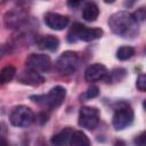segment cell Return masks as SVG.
<instances>
[{
	"label": "cell",
	"instance_id": "22",
	"mask_svg": "<svg viewBox=\"0 0 146 146\" xmlns=\"http://www.w3.org/2000/svg\"><path fill=\"white\" fill-rule=\"evenodd\" d=\"M133 15V17H135V19L139 23V22H143L144 19H145V9L144 8H140V9H138L135 14H132Z\"/></svg>",
	"mask_w": 146,
	"mask_h": 146
},
{
	"label": "cell",
	"instance_id": "16",
	"mask_svg": "<svg viewBox=\"0 0 146 146\" xmlns=\"http://www.w3.org/2000/svg\"><path fill=\"white\" fill-rule=\"evenodd\" d=\"M16 74V68L13 65L5 66L2 70H0V86L8 83L14 79Z\"/></svg>",
	"mask_w": 146,
	"mask_h": 146
},
{
	"label": "cell",
	"instance_id": "8",
	"mask_svg": "<svg viewBox=\"0 0 146 146\" xmlns=\"http://www.w3.org/2000/svg\"><path fill=\"white\" fill-rule=\"evenodd\" d=\"M25 64L29 70H32L39 73L48 72L51 68L50 57L44 54H31L26 58Z\"/></svg>",
	"mask_w": 146,
	"mask_h": 146
},
{
	"label": "cell",
	"instance_id": "21",
	"mask_svg": "<svg viewBox=\"0 0 146 146\" xmlns=\"http://www.w3.org/2000/svg\"><path fill=\"white\" fill-rule=\"evenodd\" d=\"M136 87H137V89L140 90V91H145V90H146V75H145L144 73H140L139 76L137 78Z\"/></svg>",
	"mask_w": 146,
	"mask_h": 146
},
{
	"label": "cell",
	"instance_id": "26",
	"mask_svg": "<svg viewBox=\"0 0 146 146\" xmlns=\"http://www.w3.org/2000/svg\"><path fill=\"white\" fill-rule=\"evenodd\" d=\"M9 51H10V49H9L8 47H6V46L1 47V48H0V58H2L3 56H6Z\"/></svg>",
	"mask_w": 146,
	"mask_h": 146
},
{
	"label": "cell",
	"instance_id": "11",
	"mask_svg": "<svg viewBox=\"0 0 146 146\" xmlns=\"http://www.w3.org/2000/svg\"><path fill=\"white\" fill-rule=\"evenodd\" d=\"M17 80H18V82H21L23 84H27V86H32V87L40 86L41 83L44 82V78L39 72H35V71H32L29 68L26 71L22 72L18 75Z\"/></svg>",
	"mask_w": 146,
	"mask_h": 146
},
{
	"label": "cell",
	"instance_id": "5",
	"mask_svg": "<svg viewBox=\"0 0 146 146\" xmlns=\"http://www.w3.org/2000/svg\"><path fill=\"white\" fill-rule=\"evenodd\" d=\"M79 63V57L75 51H64L56 62L57 71L62 75H71L76 71Z\"/></svg>",
	"mask_w": 146,
	"mask_h": 146
},
{
	"label": "cell",
	"instance_id": "15",
	"mask_svg": "<svg viewBox=\"0 0 146 146\" xmlns=\"http://www.w3.org/2000/svg\"><path fill=\"white\" fill-rule=\"evenodd\" d=\"M71 135H72V129L71 128H65L62 131H59L58 133L54 135L51 137V139H50V143L52 145H58V146L68 144Z\"/></svg>",
	"mask_w": 146,
	"mask_h": 146
},
{
	"label": "cell",
	"instance_id": "17",
	"mask_svg": "<svg viewBox=\"0 0 146 146\" xmlns=\"http://www.w3.org/2000/svg\"><path fill=\"white\" fill-rule=\"evenodd\" d=\"M125 73H127V71L124 68H115L112 72H107V74H106V76L104 79L106 80L107 83H110V82H119L125 76Z\"/></svg>",
	"mask_w": 146,
	"mask_h": 146
},
{
	"label": "cell",
	"instance_id": "4",
	"mask_svg": "<svg viewBox=\"0 0 146 146\" xmlns=\"http://www.w3.org/2000/svg\"><path fill=\"white\" fill-rule=\"evenodd\" d=\"M35 116L33 111L25 106V105H18L13 107L9 114V121L14 127L18 128H26L30 124L33 123Z\"/></svg>",
	"mask_w": 146,
	"mask_h": 146
},
{
	"label": "cell",
	"instance_id": "6",
	"mask_svg": "<svg viewBox=\"0 0 146 146\" xmlns=\"http://www.w3.org/2000/svg\"><path fill=\"white\" fill-rule=\"evenodd\" d=\"M99 110L94 106H82L79 111V125L87 129L94 130L99 123Z\"/></svg>",
	"mask_w": 146,
	"mask_h": 146
},
{
	"label": "cell",
	"instance_id": "23",
	"mask_svg": "<svg viewBox=\"0 0 146 146\" xmlns=\"http://www.w3.org/2000/svg\"><path fill=\"white\" fill-rule=\"evenodd\" d=\"M38 121L41 123V124H43V123H46L47 121H48V114H46L44 112H42V113H40L39 115H38Z\"/></svg>",
	"mask_w": 146,
	"mask_h": 146
},
{
	"label": "cell",
	"instance_id": "10",
	"mask_svg": "<svg viewBox=\"0 0 146 146\" xmlns=\"http://www.w3.org/2000/svg\"><path fill=\"white\" fill-rule=\"evenodd\" d=\"M107 68L105 65L96 63L92 65H89L87 67V70L84 71V79L88 82H95L98 80H102L106 76L107 74Z\"/></svg>",
	"mask_w": 146,
	"mask_h": 146
},
{
	"label": "cell",
	"instance_id": "2",
	"mask_svg": "<svg viewBox=\"0 0 146 146\" xmlns=\"http://www.w3.org/2000/svg\"><path fill=\"white\" fill-rule=\"evenodd\" d=\"M104 31L100 27H87L81 23H74L67 33V41L70 43L76 41H94L102 38Z\"/></svg>",
	"mask_w": 146,
	"mask_h": 146
},
{
	"label": "cell",
	"instance_id": "1",
	"mask_svg": "<svg viewBox=\"0 0 146 146\" xmlns=\"http://www.w3.org/2000/svg\"><path fill=\"white\" fill-rule=\"evenodd\" d=\"M108 26L112 32L121 38H135L139 32L138 22L135 19L133 15L125 11H116L108 18Z\"/></svg>",
	"mask_w": 146,
	"mask_h": 146
},
{
	"label": "cell",
	"instance_id": "7",
	"mask_svg": "<svg viewBox=\"0 0 146 146\" xmlns=\"http://www.w3.org/2000/svg\"><path fill=\"white\" fill-rule=\"evenodd\" d=\"M133 117H135V114L132 108L128 105H123L116 108V111L114 112L112 124L116 130H123L132 124Z\"/></svg>",
	"mask_w": 146,
	"mask_h": 146
},
{
	"label": "cell",
	"instance_id": "3",
	"mask_svg": "<svg viewBox=\"0 0 146 146\" xmlns=\"http://www.w3.org/2000/svg\"><path fill=\"white\" fill-rule=\"evenodd\" d=\"M66 97V89L62 86H55L51 88L48 94L46 95H32L30 96V99H32L34 103L41 104L50 110H55L59 107L64 99Z\"/></svg>",
	"mask_w": 146,
	"mask_h": 146
},
{
	"label": "cell",
	"instance_id": "9",
	"mask_svg": "<svg viewBox=\"0 0 146 146\" xmlns=\"http://www.w3.org/2000/svg\"><path fill=\"white\" fill-rule=\"evenodd\" d=\"M44 23L48 27L56 30V31H62L65 27H67L70 21L68 17L57 14V13H47L44 15Z\"/></svg>",
	"mask_w": 146,
	"mask_h": 146
},
{
	"label": "cell",
	"instance_id": "14",
	"mask_svg": "<svg viewBox=\"0 0 146 146\" xmlns=\"http://www.w3.org/2000/svg\"><path fill=\"white\" fill-rule=\"evenodd\" d=\"M70 145H74V146H89L90 145V140L87 137V135L83 131L76 130V131H72V135L70 137Z\"/></svg>",
	"mask_w": 146,
	"mask_h": 146
},
{
	"label": "cell",
	"instance_id": "20",
	"mask_svg": "<svg viewBox=\"0 0 146 146\" xmlns=\"http://www.w3.org/2000/svg\"><path fill=\"white\" fill-rule=\"evenodd\" d=\"M8 128L5 122H0V146L1 145H8Z\"/></svg>",
	"mask_w": 146,
	"mask_h": 146
},
{
	"label": "cell",
	"instance_id": "27",
	"mask_svg": "<svg viewBox=\"0 0 146 146\" xmlns=\"http://www.w3.org/2000/svg\"><path fill=\"white\" fill-rule=\"evenodd\" d=\"M104 2H106V3H113V2H115V0H104Z\"/></svg>",
	"mask_w": 146,
	"mask_h": 146
},
{
	"label": "cell",
	"instance_id": "18",
	"mask_svg": "<svg viewBox=\"0 0 146 146\" xmlns=\"http://www.w3.org/2000/svg\"><path fill=\"white\" fill-rule=\"evenodd\" d=\"M135 55V48L131 46H122L116 50V58L120 60H127Z\"/></svg>",
	"mask_w": 146,
	"mask_h": 146
},
{
	"label": "cell",
	"instance_id": "12",
	"mask_svg": "<svg viewBox=\"0 0 146 146\" xmlns=\"http://www.w3.org/2000/svg\"><path fill=\"white\" fill-rule=\"evenodd\" d=\"M38 47L42 50H49V51H56L59 47V39L55 35H46L38 40L36 42Z\"/></svg>",
	"mask_w": 146,
	"mask_h": 146
},
{
	"label": "cell",
	"instance_id": "13",
	"mask_svg": "<svg viewBox=\"0 0 146 146\" xmlns=\"http://www.w3.org/2000/svg\"><path fill=\"white\" fill-rule=\"evenodd\" d=\"M99 15V8L94 2H88L82 9V17L87 22H95Z\"/></svg>",
	"mask_w": 146,
	"mask_h": 146
},
{
	"label": "cell",
	"instance_id": "24",
	"mask_svg": "<svg viewBox=\"0 0 146 146\" xmlns=\"http://www.w3.org/2000/svg\"><path fill=\"white\" fill-rule=\"evenodd\" d=\"M82 1H83V0H67V5H68V7L74 8V7L80 6V5L82 3Z\"/></svg>",
	"mask_w": 146,
	"mask_h": 146
},
{
	"label": "cell",
	"instance_id": "25",
	"mask_svg": "<svg viewBox=\"0 0 146 146\" xmlns=\"http://www.w3.org/2000/svg\"><path fill=\"white\" fill-rule=\"evenodd\" d=\"M135 143L138 145H144L145 144V133L143 132L140 136H138V138L135 139Z\"/></svg>",
	"mask_w": 146,
	"mask_h": 146
},
{
	"label": "cell",
	"instance_id": "19",
	"mask_svg": "<svg viewBox=\"0 0 146 146\" xmlns=\"http://www.w3.org/2000/svg\"><path fill=\"white\" fill-rule=\"evenodd\" d=\"M98 95H99V88L96 87V86H91L90 88H88V89L80 96V98H81L82 100H89V99L96 98Z\"/></svg>",
	"mask_w": 146,
	"mask_h": 146
}]
</instances>
